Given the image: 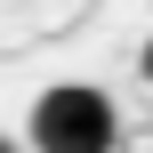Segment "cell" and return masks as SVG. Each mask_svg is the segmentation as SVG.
Returning a JSON list of instances; mask_svg holds the SVG:
<instances>
[{
  "instance_id": "1",
  "label": "cell",
  "mask_w": 153,
  "mask_h": 153,
  "mask_svg": "<svg viewBox=\"0 0 153 153\" xmlns=\"http://www.w3.org/2000/svg\"><path fill=\"white\" fill-rule=\"evenodd\" d=\"M32 145L40 153H105V145H121V113L97 81H56L32 97Z\"/></svg>"
},
{
  "instance_id": "2",
  "label": "cell",
  "mask_w": 153,
  "mask_h": 153,
  "mask_svg": "<svg viewBox=\"0 0 153 153\" xmlns=\"http://www.w3.org/2000/svg\"><path fill=\"white\" fill-rule=\"evenodd\" d=\"M137 73H145V89H153V40H145V48H137Z\"/></svg>"
}]
</instances>
